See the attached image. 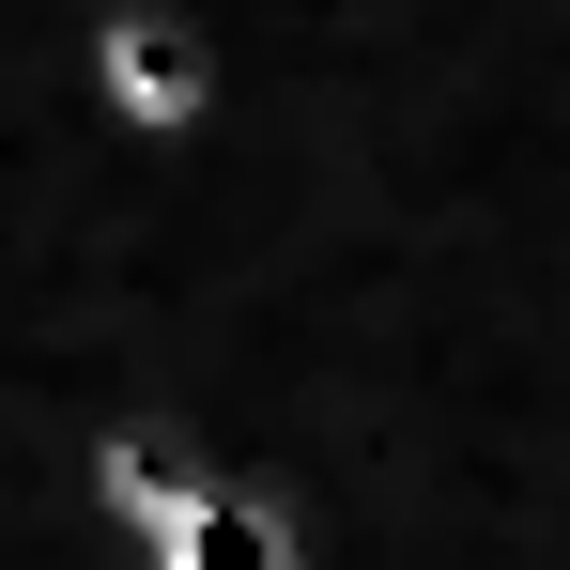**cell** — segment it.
<instances>
[{
    "mask_svg": "<svg viewBox=\"0 0 570 570\" xmlns=\"http://www.w3.org/2000/svg\"><path fill=\"white\" fill-rule=\"evenodd\" d=\"M62 78H78V108H94L108 139L186 155V139H216V108H232V16L216 0H78Z\"/></svg>",
    "mask_w": 570,
    "mask_h": 570,
    "instance_id": "1",
    "label": "cell"
},
{
    "mask_svg": "<svg viewBox=\"0 0 570 570\" xmlns=\"http://www.w3.org/2000/svg\"><path fill=\"white\" fill-rule=\"evenodd\" d=\"M139 570H308V509H293V478L216 463V478H186V493L155 509Z\"/></svg>",
    "mask_w": 570,
    "mask_h": 570,
    "instance_id": "2",
    "label": "cell"
}]
</instances>
